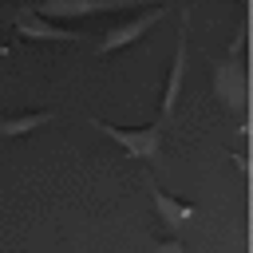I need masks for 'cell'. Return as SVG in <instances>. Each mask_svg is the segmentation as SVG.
<instances>
[{"label":"cell","instance_id":"1","mask_svg":"<svg viewBox=\"0 0 253 253\" xmlns=\"http://www.w3.org/2000/svg\"><path fill=\"white\" fill-rule=\"evenodd\" d=\"M241 47H245V32L233 40V47H229L225 59H210L213 95H217V103H221L225 111H233V115H245V111H249V71H245V63L237 59Z\"/></svg>","mask_w":253,"mask_h":253},{"label":"cell","instance_id":"2","mask_svg":"<svg viewBox=\"0 0 253 253\" xmlns=\"http://www.w3.org/2000/svg\"><path fill=\"white\" fill-rule=\"evenodd\" d=\"M87 123H91L99 134H107L115 146H123L130 158L158 162V154H162V123H154V126H134V130H123V126L103 123V119H95V115H87Z\"/></svg>","mask_w":253,"mask_h":253},{"label":"cell","instance_id":"3","mask_svg":"<svg viewBox=\"0 0 253 253\" xmlns=\"http://www.w3.org/2000/svg\"><path fill=\"white\" fill-rule=\"evenodd\" d=\"M138 4H150V0H32V8L55 24H67V20H91V16H103V12H123V8H138Z\"/></svg>","mask_w":253,"mask_h":253},{"label":"cell","instance_id":"4","mask_svg":"<svg viewBox=\"0 0 253 253\" xmlns=\"http://www.w3.org/2000/svg\"><path fill=\"white\" fill-rule=\"evenodd\" d=\"M186 51H190V16H182L178 47H174V59H170V71H166V83H162V115H158V123H170L174 111H178L182 79H186Z\"/></svg>","mask_w":253,"mask_h":253},{"label":"cell","instance_id":"5","mask_svg":"<svg viewBox=\"0 0 253 253\" xmlns=\"http://www.w3.org/2000/svg\"><path fill=\"white\" fill-rule=\"evenodd\" d=\"M162 16H166V8L158 4V8H150V12H142V16H134V20H126V24H115V28H107L103 36H99V55H111V51H119V47H130V43H138L154 24H162Z\"/></svg>","mask_w":253,"mask_h":253},{"label":"cell","instance_id":"6","mask_svg":"<svg viewBox=\"0 0 253 253\" xmlns=\"http://www.w3.org/2000/svg\"><path fill=\"white\" fill-rule=\"evenodd\" d=\"M12 24H16V32H20L24 40H47V43H75V40H83V32H67L63 24H55V20L40 16L32 4L16 8Z\"/></svg>","mask_w":253,"mask_h":253},{"label":"cell","instance_id":"7","mask_svg":"<svg viewBox=\"0 0 253 253\" xmlns=\"http://www.w3.org/2000/svg\"><path fill=\"white\" fill-rule=\"evenodd\" d=\"M146 194H150V206H154V213H158V221L170 229V233H182L194 217H198V210L190 206V202H178V198H170L166 190H158V182L154 178H146Z\"/></svg>","mask_w":253,"mask_h":253},{"label":"cell","instance_id":"8","mask_svg":"<svg viewBox=\"0 0 253 253\" xmlns=\"http://www.w3.org/2000/svg\"><path fill=\"white\" fill-rule=\"evenodd\" d=\"M55 119V111H28V115H12V119H0V134L4 138H20V134H32L36 126H47Z\"/></svg>","mask_w":253,"mask_h":253},{"label":"cell","instance_id":"9","mask_svg":"<svg viewBox=\"0 0 253 253\" xmlns=\"http://www.w3.org/2000/svg\"><path fill=\"white\" fill-rule=\"evenodd\" d=\"M150 253H186V245H182L178 237H166V241H154Z\"/></svg>","mask_w":253,"mask_h":253},{"label":"cell","instance_id":"10","mask_svg":"<svg viewBox=\"0 0 253 253\" xmlns=\"http://www.w3.org/2000/svg\"><path fill=\"white\" fill-rule=\"evenodd\" d=\"M241 4H245V0H241Z\"/></svg>","mask_w":253,"mask_h":253}]
</instances>
